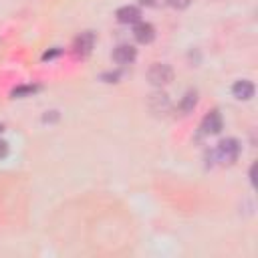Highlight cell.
I'll list each match as a JSON object with an SVG mask.
<instances>
[{
    "mask_svg": "<svg viewBox=\"0 0 258 258\" xmlns=\"http://www.w3.org/2000/svg\"><path fill=\"white\" fill-rule=\"evenodd\" d=\"M8 155V143L4 139H0V159H4Z\"/></svg>",
    "mask_w": 258,
    "mask_h": 258,
    "instance_id": "obj_14",
    "label": "cell"
},
{
    "mask_svg": "<svg viewBox=\"0 0 258 258\" xmlns=\"http://www.w3.org/2000/svg\"><path fill=\"white\" fill-rule=\"evenodd\" d=\"M149 107L153 113H165L169 109V99L165 93H153L149 97Z\"/></svg>",
    "mask_w": 258,
    "mask_h": 258,
    "instance_id": "obj_9",
    "label": "cell"
},
{
    "mask_svg": "<svg viewBox=\"0 0 258 258\" xmlns=\"http://www.w3.org/2000/svg\"><path fill=\"white\" fill-rule=\"evenodd\" d=\"M36 91H40V85H20L16 89H12V97L14 99H20V97H28V95H34Z\"/></svg>",
    "mask_w": 258,
    "mask_h": 258,
    "instance_id": "obj_11",
    "label": "cell"
},
{
    "mask_svg": "<svg viewBox=\"0 0 258 258\" xmlns=\"http://www.w3.org/2000/svg\"><path fill=\"white\" fill-rule=\"evenodd\" d=\"M240 151H242L240 141H238L236 137H226V139H222V141L216 145V149L212 151V157H214L216 161H220L222 165H232V163L238 159Z\"/></svg>",
    "mask_w": 258,
    "mask_h": 258,
    "instance_id": "obj_1",
    "label": "cell"
},
{
    "mask_svg": "<svg viewBox=\"0 0 258 258\" xmlns=\"http://www.w3.org/2000/svg\"><path fill=\"white\" fill-rule=\"evenodd\" d=\"M222 127H224V121H222V115H220L218 109L208 111V113L204 115L202 123H200V131L206 133V135H216V133L222 131Z\"/></svg>",
    "mask_w": 258,
    "mask_h": 258,
    "instance_id": "obj_4",
    "label": "cell"
},
{
    "mask_svg": "<svg viewBox=\"0 0 258 258\" xmlns=\"http://www.w3.org/2000/svg\"><path fill=\"white\" fill-rule=\"evenodd\" d=\"M60 54V48H54V50H48V52H44L42 54V60H48V58H54V56H58Z\"/></svg>",
    "mask_w": 258,
    "mask_h": 258,
    "instance_id": "obj_13",
    "label": "cell"
},
{
    "mask_svg": "<svg viewBox=\"0 0 258 258\" xmlns=\"http://www.w3.org/2000/svg\"><path fill=\"white\" fill-rule=\"evenodd\" d=\"M254 91H256V89H254V83L248 81V79H240V81H236L234 87H232L234 97L240 99V101H250V99L254 97Z\"/></svg>",
    "mask_w": 258,
    "mask_h": 258,
    "instance_id": "obj_8",
    "label": "cell"
},
{
    "mask_svg": "<svg viewBox=\"0 0 258 258\" xmlns=\"http://www.w3.org/2000/svg\"><path fill=\"white\" fill-rule=\"evenodd\" d=\"M95 40H97V36H95L93 30H85V32H81V34L73 40V46H71L73 56H75V58H87V56L91 54L93 46H95Z\"/></svg>",
    "mask_w": 258,
    "mask_h": 258,
    "instance_id": "obj_2",
    "label": "cell"
},
{
    "mask_svg": "<svg viewBox=\"0 0 258 258\" xmlns=\"http://www.w3.org/2000/svg\"><path fill=\"white\" fill-rule=\"evenodd\" d=\"M196 105H198V93H196V91H187V93L183 95L181 103H179V113H181V115H187V113L194 111Z\"/></svg>",
    "mask_w": 258,
    "mask_h": 258,
    "instance_id": "obj_10",
    "label": "cell"
},
{
    "mask_svg": "<svg viewBox=\"0 0 258 258\" xmlns=\"http://www.w3.org/2000/svg\"><path fill=\"white\" fill-rule=\"evenodd\" d=\"M147 79L151 85L155 87H163V85H169L173 81V69L165 62H153L147 71Z\"/></svg>",
    "mask_w": 258,
    "mask_h": 258,
    "instance_id": "obj_3",
    "label": "cell"
},
{
    "mask_svg": "<svg viewBox=\"0 0 258 258\" xmlns=\"http://www.w3.org/2000/svg\"><path fill=\"white\" fill-rule=\"evenodd\" d=\"M254 171H256V165L250 167V181H252V183H254Z\"/></svg>",
    "mask_w": 258,
    "mask_h": 258,
    "instance_id": "obj_16",
    "label": "cell"
},
{
    "mask_svg": "<svg viewBox=\"0 0 258 258\" xmlns=\"http://www.w3.org/2000/svg\"><path fill=\"white\" fill-rule=\"evenodd\" d=\"M169 2V6H173V8H185L191 0H167Z\"/></svg>",
    "mask_w": 258,
    "mask_h": 258,
    "instance_id": "obj_12",
    "label": "cell"
},
{
    "mask_svg": "<svg viewBox=\"0 0 258 258\" xmlns=\"http://www.w3.org/2000/svg\"><path fill=\"white\" fill-rule=\"evenodd\" d=\"M135 58H137V50L131 44H119L113 50V60L117 64H131Z\"/></svg>",
    "mask_w": 258,
    "mask_h": 258,
    "instance_id": "obj_7",
    "label": "cell"
},
{
    "mask_svg": "<svg viewBox=\"0 0 258 258\" xmlns=\"http://www.w3.org/2000/svg\"><path fill=\"white\" fill-rule=\"evenodd\" d=\"M133 36H135L137 42H141V44H149V42L155 38V26H153L151 22H143V20H139V22H135Z\"/></svg>",
    "mask_w": 258,
    "mask_h": 258,
    "instance_id": "obj_5",
    "label": "cell"
},
{
    "mask_svg": "<svg viewBox=\"0 0 258 258\" xmlns=\"http://www.w3.org/2000/svg\"><path fill=\"white\" fill-rule=\"evenodd\" d=\"M115 16H117V20H119L121 24H135V22H139V20H141V10H139L137 6L127 4V6L117 8Z\"/></svg>",
    "mask_w": 258,
    "mask_h": 258,
    "instance_id": "obj_6",
    "label": "cell"
},
{
    "mask_svg": "<svg viewBox=\"0 0 258 258\" xmlns=\"http://www.w3.org/2000/svg\"><path fill=\"white\" fill-rule=\"evenodd\" d=\"M103 79H109L107 83H117V79H119V73H105V75H103Z\"/></svg>",
    "mask_w": 258,
    "mask_h": 258,
    "instance_id": "obj_15",
    "label": "cell"
}]
</instances>
